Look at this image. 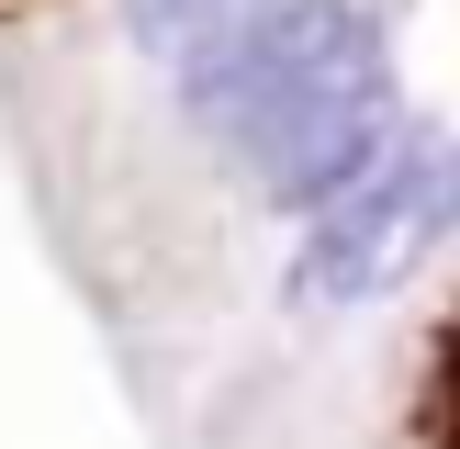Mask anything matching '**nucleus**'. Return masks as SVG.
Returning <instances> with one entry per match:
<instances>
[{
	"instance_id": "nucleus-1",
	"label": "nucleus",
	"mask_w": 460,
	"mask_h": 449,
	"mask_svg": "<svg viewBox=\"0 0 460 449\" xmlns=\"http://www.w3.org/2000/svg\"><path fill=\"white\" fill-rule=\"evenodd\" d=\"M359 34H371V12H359V0H236V12L202 22L169 67H180L191 124L225 135V146H247V135H259L292 90H314Z\"/></svg>"
},
{
	"instance_id": "nucleus-2",
	"label": "nucleus",
	"mask_w": 460,
	"mask_h": 449,
	"mask_svg": "<svg viewBox=\"0 0 460 449\" xmlns=\"http://www.w3.org/2000/svg\"><path fill=\"white\" fill-rule=\"evenodd\" d=\"M449 202H460V157H449V146H416V135H394L359 180H337V191L314 202L304 304H359V292H382L404 259H416V236L449 214Z\"/></svg>"
},
{
	"instance_id": "nucleus-3",
	"label": "nucleus",
	"mask_w": 460,
	"mask_h": 449,
	"mask_svg": "<svg viewBox=\"0 0 460 449\" xmlns=\"http://www.w3.org/2000/svg\"><path fill=\"white\" fill-rule=\"evenodd\" d=\"M404 135V101H394V67H382V34H359L349 57L326 67L314 90H292L281 112H270L259 135H247V169H259L270 202H292V214H314V202L337 191V180H359L382 146Z\"/></svg>"
},
{
	"instance_id": "nucleus-4",
	"label": "nucleus",
	"mask_w": 460,
	"mask_h": 449,
	"mask_svg": "<svg viewBox=\"0 0 460 449\" xmlns=\"http://www.w3.org/2000/svg\"><path fill=\"white\" fill-rule=\"evenodd\" d=\"M225 12H236V0H124V22L157 45V57H180V45H191L202 22H225Z\"/></svg>"
},
{
	"instance_id": "nucleus-5",
	"label": "nucleus",
	"mask_w": 460,
	"mask_h": 449,
	"mask_svg": "<svg viewBox=\"0 0 460 449\" xmlns=\"http://www.w3.org/2000/svg\"><path fill=\"white\" fill-rule=\"evenodd\" d=\"M0 12H45V0H0Z\"/></svg>"
}]
</instances>
